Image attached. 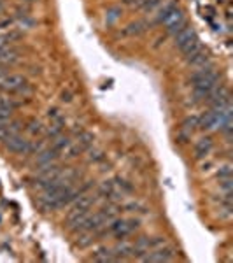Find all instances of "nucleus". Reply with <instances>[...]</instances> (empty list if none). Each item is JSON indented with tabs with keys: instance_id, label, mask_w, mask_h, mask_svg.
<instances>
[{
	"instance_id": "nucleus-1",
	"label": "nucleus",
	"mask_w": 233,
	"mask_h": 263,
	"mask_svg": "<svg viewBox=\"0 0 233 263\" xmlns=\"http://www.w3.org/2000/svg\"><path fill=\"white\" fill-rule=\"evenodd\" d=\"M219 79H221V74L214 69L212 65H205L197 69L191 74L189 81L193 84V95L198 102H207L210 99V95L218 90L219 86Z\"/></svg>"
},
{
	"instance_id": "nucleus-2",
	"label": "nucleus",
	"mask_w": 233,
	"mask_h": 263,
	"mask_svg": "<svg viewBox=\"0 0 233 263\" xmlns=\"http://www.w3.org/2000/svg\"><path fill=\"white\" fill-rule=\"evenodd\" d=\"M154 23L165 25L167 32L170 35H176L177 32H181L184 27H188V21H186V16L183 14V11L176 6V2H168L167 6L162 7L156 16Z\"/></svg>"
},
{
	"instance_id": "nucleus-3",
	"label": "nucleus",
	"mask_w": 233,
	"mask_h": 263,
	"mask_svg": "<svg viewBox=\"0 0 233 263\" xmlns=\"http://www.w3.org/2000/svg\"><path fill=\"white\" fill-rule=\"evenodd\" d=\"M173 42H176V48L179 49L184 57H188V54H191L193 51H197L200 48V41H198L197 32H195L189 25L173 35Z\"/></svg>"
},
{
	"instance_id": "nucleus-4",
	"label": "nucleus",
	"mask_w": 233,
	"mask_h": 263,
	"mask_svg": "<svg viewBox=\"0 0 233 263\" xmlns=\"http://www.w3.org/2000/svg\"><path fill=\"white\" fill-rule=\"evenodd\" d=\"M0 91L18 93V95H32V86L27 78L20 74H6L0 79Z\"/></svg>"
},
{
	"instance_id": "nucleus-5",
	"label": "nucleus",
	"mask_w": 233,
	"mask_h": 263,
	"mask_svg": "<svg viewBox=\"0 0 233 263\" xmlns=\"http://www.w3.org/2000/svg\"><path fill=\"white\" fill-rule=\"evenodd\" d=\"M141 221L135 218L130 219H114V221L107 227V232H111L116 239H126L128 235H132L135 230H139Z\"/></svg>"
},
{
	"instance_id": "nucleus-6",
	"label": "nucleus",
	"mask_w": 233,
	"mask_h": 263,
	"mask_svg": "<svg viewBox=\"0 0 233 263\" xmlns=\"http://www.w3.org/2000/svg\"><path fill=\"white\" fill-rule=\"evenodd\" d=\"M177 256L176 249L170 248V246H162V248H156L147 251L144 256L141 258L142 261H152V263H163V261H173Z\"/></svg>"
},
{
	"instance_id": "nucleus-7",
	"label": "nucleus",
	"mask_w": 233,
	"mask_h": 263,
	"mask_svg": "<svg viewBox=\"0 0 233 263\" xmlns=\"http://www.w3.org/2000/svg\"><path fill=\"white\" fill-rule=\"evenodd\" d=\"M4 146H6L7 151L14 153V155H27V153H30V141L27 137H23L21 134L7 137L4 141Z\"/></svg>"
},
{
	"instance_id": "nucleus-8",
	"label": "nucleus",
	"mask_w": 233,
	"mask_h": 263,
	"mask_svg": "<svg viewBox=\"0 0 233 263\" xmlns=\"http://www.w3.org/2000/svg\"><path fill=\"white\" fill-rule=\"evenodd\" d=\"M35 155H37L35 167H39V171H41V168H46V167H49V165L56 163L60 153H58L53 146H51V147H48V149H41L39 153H35Z\"/></svg>"
},
{
	"instance_id": "nucleus-9",
	"label": "nucleus",
	"mask_w": 233,
	"mask_h": 263,
	"mask_svg": "<svg viewBox=\"0 0 233 263\" xmlns=\"http://www.w3.org/2000/svg\"><path fill=\"white\" fill-rule=\"evenodd\" d=\"M186 62H188V65L195 67V69H200V67L209 65L210 57H209V53H207V51L200 46L197 51H193L191 54H188V57H186Z\"/></svg>"
},
{
	"instance_id": "nucleus-10",
	"label": "nucleus",
	"mask_w": 233,
	"mask_h": 263,
	"mask_svg": "<svg viewBox=\"0 0 233 263\" xmlns=\"http://www.w3.org/2000/svg\"><path fill=\"white\" fill-rule=\"evenodd\" d=\"M149 28H151L149 21L137 20V21H133V23L126 25V28L123 30V35H126V37H139V35H142V33H146L147 30H149Z\"/></svg>"
},
{
	"instance_id": "nucleus-11",
	"label": "nucleus",
	"mask_w": 233,
	"mask_h": 263,
	"mask_svg": "<svg viewBox=\"0 0 233 263\" xmlns=\"http://www.w3.org/2000/svg\"><path fill=\"white\" fill-rule=\"evenodd\" d=\"M214 149V142L210 137H202L198 139L197 144H195V156H197L198 160L200 158H207V156L212 153Z\"/></svg>"
},
{
	"instance_id": "nucleus-12",
	"label": "nucleus",
	"mask_w": 233,
	"mask_h": 263,
	"mask_svg": "<svg viewBox=\"0 0 233 263\" xmlns=\"http://www.w3.org/2000/svg\"><path fill=\"white\" fill-rule=\"evenodd\" d=\"M21 128H23V121L14 120V118L9 123H6V125H0V141H6L11 135L20 134Z\"/></svg>"
},
{
	"instance_id": "nucleus-13",
	"label": "nucleus",
	"mask_w": 233,
	"mask_h": 263,
	"mask_svg": "<svg viewBox=\"0 0 233 263\" xmlns=\"http://www.w3.org/2000/svg\"><path fill=\"white\" fill-rule=\"evenodd\" d=\"M112 253H114V258H116V261H120V260H128V258H132L135 256V248H133V244H130V242H120L116 246V248L112 249Z\"/></svg>"
},
{
	"instance_id": "nucleus-14",
	"label": "nucleus",
	"mask_w": 233,
	"mask_h": 263,
	"mask_svg": "<svg viewBox=\"0 0 233 263\" xmlns=\"http://www.w3.org/2000/svg\"><path fill=\"white\" fill-rule=\"evenodd\" d=\"M20 60V51L14 46L0 49V65H12Z\"/></svg>"
},
{
	"instance_id": "nucleus-15",
	"label": "nucleus",
	"mask_w": 233,
	"mask_h": 263,
	"mask_svg": "<svg viewBox=\"0 0 233 263\" xmlns=\"http://www.w3.org/2000/svg\"><path fill=\"white\" fill-rule=\"evenodd\" d=\"M20 39H21V32L14 30V28H11V30L0 33V49L9 48V46H12L16 41H20Z\"/></svg>"
},
{
	"instance_id": "nucleus-16",
	"label": "nucleus",
	"mask_w": 233,
	"mask_h": 263,
	"mask_svg": "<svg viewBox=\"0 0 233 263\" xmlns=\"http://www.w3.org/2000/svg\"><path fill=\"white\" fill-rule=\"evenodd\" d=\"M91 261H102V263H107V261H116L114 258V253L111 248H99L95 253L91 254L90 258Z\"/></svg>"
},
{
	"instance_id": "nucleus-17",
	"label": "nucleus",
	"mask_w": 233,
	"mask_h": 263,
	"mask_svg": "<svg viewBox=\"0 0 233 263\" xmlns=\"http://www.w3.org/2000/svg\"><path fill=\"white\" fill-rule=\"evenodd\" d=\"M121 12H123L121 7H118V6L109 7L107 12H105V25H107V27H112L118 20H121Z\"/></svg>"
},
{
	"instance_id": "nucleus-18",
	"label": "nucleus",
	"mask_w": 233,
	"mask_h": 263,
	"mask_svg": "<svg viewBox=\"0 0 233 263\" xmlns=\"http://www.w3.org/2000/svg\"><path fill=\"white\" fill-rule=\"evenodd\" d=\"M23 102L11 99V97H2L0 95V109H9V111H16L18 107H21Z\"/></svg>"
},
{
	"instance_id": "nucleus-19",
	"label": "nucleus",
	"mask_w": 233,
	"mask_h": 263,
	"mask_svg": "<svg viewBox=\"0 0 233 263\" xmlns=\"http://www.w3.org/2000/svg\"><path fill=\"white\" fill-rule=\"evenodd\" d=\"M195 130H198V116L186 118L183 123V132L186 134V137H191V134Z\"/></svg>"
},
{
	"instance_id": "nucleus-20",
	"label": "nucleus",
	"mask_w": 233,
	"mask_h": 263,
	"mask_svg": "<svg viewBox=\"0 0 233 263\" xmlns=\"http://www.w3.org/2000/svg\"><path fill=\"white\" fill-rule=\"evenodd\" d=\"M27 132L30 135H33V137H37V135H41L42 132H44V125H42L41 121H37V120H32L27 125Z\"/></svg>"
},
{
	"instance_id": "nucleus-21",
	"label": "nucleus",
	"mask_w": 233,
	"mask_h": 263,
	"mask_svg": "<svg viewBox=\"0 0 233 263\" xmlns=\"http://www.w3.org/2000/svg\"><path fill=\"white\" fill-rule=\"evenodd\" d=\"M162 4H163V0H144L139 9H142L144 12H152L154 9H158Z\"/></svg>"
},
{
	"instance_id": "nucleus-22",
	"label": "nucleus",
	"mask_w": 233,
	"mask_h": 263,
	"mask_svg": "<svg viewBox=\"0 0 233 263\" xmlns=\"http://www.w3.org/2000/svg\"><path fill=\"white\" fill-rule=\"evenodd\" d=\"M218 177H219V181H221V179H230V177H231V165L226 163V165H223V167H219Z\"/></svg>"
},
{
	"instance_id": "nucleus-23",
	"label": "nucleus",
	"mask_w": 233,
	"mask_h": 263,
	"mask_svg": "<svg viewBox=\"0 0 233 263\" xmlns=\"http://www.w3.org/2000/svg\"><path fill=\"white\" fill-rule=\"evenodd\" d=\"M12 118H14V111H9V109H0V125L9 123Z\"/></svg>"
},
{
	"instance_id": "nucleus-24",
	"label": "nucleus",
	"mask_w": 233,
	"mask_h": 263,
	"mask_svg": "<svg viewBox=\"0 0 233 263\" xmlns=\"http://www.w3.org/2000/svg\"><path fill=\"white\" fill-rule=\"evenodd\" d=\"M123 2H125L126 6H130V7H137V9H139V7L142 6L144 0H123Z\"/></svg>"
},
{
	"instance_id": "nucleus-25",
	"label": "nucleus",
	"mask_w": 233,
	"mask_h": 263,
	"mask_svg": "<svg viewBox=\"0 0 233 263\" xmlns=\"http://www.w3.org/2000/svg\"><path fill=\"white\" fill-rule=\"evenodd\" d=\"M6 74H7V72H6V65H0V79H2Z\"/></svg>"
},
{
	"instance_id": "nucleus-26",
	"label": "nucleus",
	"mask_w": 233,
	"mask_h": 263,
	"mask_svg": "<svg viewBox=\"0 0 233 263\" xmlns=\"http://www.w3.org/2000/svg\"><path fill=\"white\" fill-rule=\"evenodd\" d=\"M4 9V4H2V0H0V11H2Z\"/></svg>"
},
{
	"instance_id": "nucleus-27",
	"label": "nucleus",
	"mask_w": 233,
	"mask_h": 263,
	"mask_svg": "<svg viewBox=\"0 0 233 263\" xmlns=\"http://www.w3.org/2000/svg\"><path fill=\"white\" fill-rule=\"evenodd\" d=\"M25 2H35V0H25Z\"/></svg>"
}]
</instances>
